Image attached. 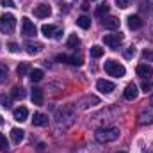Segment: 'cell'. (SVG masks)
<instances>
[{
	"instance_id": "6da1fadb",
	"label": "cell",
	"mask_w": 153,
	"mask_h": 153,
	"mask_svg": "<svg viewBox=\"0 0 153 153\" xmlns=\"http://www.w3.org/2000/svg\"><path fill=\"white\" fill-rule=\"evenodd\" d=\"M96 141L98 143H112L119 137V130L114 126H109V128H98L96 134H94Z\"/></svg>"
},
{
	"instance_id": "7a4b0ae2",
	"label": "cell",
	"mask_w": 153,
	"mask_h": 153,
	"mask_svg": "<svg viewBox=\"0 0 153 153\" xmlns=\"http://www.w3.org/2000/svg\"><path fill=\"white\" fill-rule=\"evenodd\" d=\"M14 27H16V18H14V14L5 13V14L0 16V32L11 34V32H14Z\"/></svg>"
},
{
	"instance_id": "3957f363",
	"label": "cell",
	"mask_w": 153,
	"mask_h": 153,
	"mask_svg": "<svg viewBox=\"0 0 153 153\" xmlns=\"http://www.w3.org/2000/svg\"><path fill=\"white\" fill-rule=\"evenodd\" d=\"M103 68H105V71H107L111 76H125V73H126L125 66H123V64H119L117 61H112V59L105 61Z\"/></svg>"
},
{
	"instance_id": "277c9868",
	"label": "cell",
	"mask_w": 153,
	"mask_h": 153,
	"mask_svg": "<svg viewBox=\"0 0 153 153\" xmlns=\"http://www.w3.org/2000/svg\"><path fill=\"white\" fill-rule=\"evenodd\" d=\"M22 34H23L25 38H32V36L38 34L36 25H34L29 18H22Z\"/></svg>"
},
{
	"instance_id": "5b68a950",
	"label": "cell",
	"mask_w": 153,
	"mask_h": 153,
	"mask_svg": "<svg viewBox=\"0 0 153 153\" xmlns=\"http://www.w3.org/2000/svg\"><path fill=\"white\" fill-rule=\"evenodd\" d=\"M41 32H43L45 38H48V39H59L61 34H62V30L59 27H55V25H43Z\"/></svg>"
},
{
	"instance_id": "8992f818",
	"label": "cell",
	"mask_w": 153,
	"mask_h": 153,
	"mask_svg": "<svg viewBox=\"0 0 153 153\" xmlns=\"http://www.w3.org/2000/svg\"><path fill=\"white\" fill-rule=\"evenodd\" d=\"M103 43L109 46V48H117L121 43H123V34L117 32V34H105L103 36Z\"/></svg>"
},
{
	"instance_id": "52a82bcc",
	"label": "cell",
	"mask_w": 153,
	"mask_h": 153,
	"mask_svg": "<svg viewBox=\"0 0 153 153\" xmlns=\"http://www.w3.org/2000/svg\"><path fill=\"white\" fill-rule=\"evenodd\" d=\"M96 87H98V91H100V93H103V94H109V93H112V91L116 89L114 82H111V80H105V78L98 80V82H96Z\"/></svg>"
},
{
	"instance_id": "ba28073f",
	"label": "cell",
	"mask_w": 153,
	"mask_h": 153,
	"mask_svg": "<svg viewBox=\"0 0 153 153\" xmlns=\"http://www.w3.org/2000/svg\"><path fill=\"white\" fill-rule=\"evenodd\" d=\"M59 62H66V64H73V66H80L82 64V59L76 57V55H64V53H59L55 57Z\"/></svg>"
},
{
	"instance_id": "9c48e42d",
	"label": "cell",
	"mask_w": 153,
	"mask_h": 153,
	"mask_svg": "<svg viewBox=\"0 0 153 153\" xmlns=\"http://www.w3.org/2000/svg\"><path fill=\"white\" fill-rule=\"evenodd\" d=\"M135 71H137V75L143 76V78H152V76H153V68L150 66V64H146V62L139 64Z\"/></svg>"
},
{
	"instance_id": "30bf717a",
	"label": "cell",
	"mask_w": 153,
	"mask_h": 153,
	"mask_svg": "<svg viewBox=\"0 0 153 153\" xmlns=\"http://www.w3.org/2000/svg\"><path fill=\"white\" fill-rule=\"evenodd\" d=\"M50 14H52V9L46 4H39V5H36V9H34V16H38V18H48Z\"/></svg>"
},
{
	"instance_id": "8fae6325",
	"label": "cell",
	"mask_w": 153,
	"mask_h": 153,
	"mask_svg": "<svg viewBox=\"0 0 153 153\" xmlns=\"http://www.w3.org/2000/svg\"><path fill=\"white\" fill-rule=\"evenodd\" d=\"M102 25H103L107 30H117V29H119V20H117L116 16H107V18H103Z\"/></svg>"
},
{
	"instance_id": "7c38bea8",
	"label": "cell",
	"mask_w": 153,
	"mask_h": 153,
	"mask_svg": "<svg viewBox=\"0 0 153 153\" xmlns=\"http://www.w3.org/2000/svg\"><path fill=\"white\" fill-rule=\"evenodd\" d=\"M126 23H128V29H132V30H137V29L143 27V20H141V16H137V14H130V16L126 18Z\"/></svg>"
},
{
	"instance_id": "4fadbf2b",
	"label": "cell",
	"mask_w": 153,
	"mask_h": 153,
	"mask_svg": "<svg viewBox=\"0 0 153 153\" xmlns=\"http://www.w3.org/2000/svg\"><path fill=\"white\" fill-rule=\"evenodd\" d=\"M137 94H139V91H137V85L135 84H128L126 87H125V91H123V96L126 98V100H135L137 98Z\"/></svg>"
},
{
	"instance_id": "5bb4252c",
	"label": "cell",
	"mask_w": 153,
	"mask_h": 153,
	"mask_svg": "<svg viewBox=\"0 0 153 153\" xmlns=\"http://www.w3.org/2000/svg\"><path fill=\"white\" fill-rule=\"evenodd\" d=\"M13 117H14L16 121H20V123L27 121V117H29V109H27V107H18V109H14V111H13Z\"/></svg>"
},
{
	"instance_id": "9a60e30c",
	"label": "cell",
	"mask_w": 153,
	"mask_h": 153,
	"mask_svg": "<svg viewBox=\"0 0 153 153\" xmlns=\"http://www.w3.org/2000/svg\"><path fill=\"white\" fill-rule=\"evenodd\" d=\"M25 50H27V53H30V55H36V53H39L41 50H43V45L41 43H32V41H27L25 43Z\"/></svg>"
},
{
	"instance_id": "2e32d148",
	"label": "cell",
	"mask_w": 153,
	"mask_h": 153,
	"mask_svg": "<svg viewBox=\"0 0 153 153\" xmlns=\"http://www.w3.org/2000/svg\"><path fill=\"white\" fill-rule=\"evenodd\" d=\"M30 100H32L34 105H43V89L34 87L32 93H30Z\"/></svg>"
},
{
	"instance_id": "e0dca14e",
	"label": "cell",
	"mask_w": 153,
	"mask_h": 153,
	"mask_svg": "<svg viewBox=\"0 0 153 153\" xmlns=\"http://www.w3.org/2000/svg\"><path fill=\"white\" fill-rule=\"evenodd\" d=\"M32 123H34L36 126H46V125H48V116H45L43 112H34Z\"/></svg>"
},
{
	"instance_id": "ac0fdd59",
	"label": "cell",
	"mask_w": 153,
	"mask_h": 153,
	"mask_svg": "<svg viewBox=\"0 0 153 153\" xmlns=\"http://www.w3.org/2000/svg\"><path fill=\"white\" fill-rule=\"evenodd\" d=\"M23 134H25V132H23L22 128H13V130H11V139H13V143H14V144H20L22 139H23Z\"/></svg>"
},
{
	"instance_id": "d6986e66",
	"label": "cell",
	"mask_w": 153,
	"mask_h": 153,
	"mask_svg": "<svg viewBox=\"0 0 153 153\" xmlns=\"http://www.w3.org/2000/svg\"><path fill=\"white\" fill-rule=\"evenodd\" d=\"M11 98L13 100H23L25 98V89L23 87H13V91H11Z\"/></svg>"
},
{
	"instance_id": "ffe728a7",
	"label": "cell",
	"mask_w": 153,
	"mask_h": 153,
	"mask_svg": "<svg viewBox=\"0 0 153 153\" xmlns=\"http://www.w3.org/2000/svg\"><path fill=\"white\" fill-rule=\"evenodd\" d=\"M43 76H45V73H43V70H30V73H29V78L32 80V82H39V80H43Z\"/></svg>"
},
{
	"instance_id": "44dd1931",
	"label": "cell",
	"mask_w": 153,
	"mask_h": 153,
	"mask_svg": "<svg viewBox=\"0 0 153 153\" xmlns=\"http://www.w3.org/2000/svg\"><path fill=\"white\" fill-rule=\"evenodd\" d=\"M16 73H18V76H25L27 73H30V66H29L27 62H22V64H18Z\"/></svg>"
},
{
	"instance_id": "7402d4cb",
	"label": "cell",
	"mask_w": 153,
	"mask_h": 153,
	"mask_svg": "<svg viewBox=\"0 0 153 153\" xmlns=\"http://www.w3.org/2000/svg\"><path fill=\"white\" fill-rule=\"evenodd\" d=\"M76 25H78L80 29H89V27H91V18L80 16V18H76Z\"/></svg>"
},
{
	"instance_id": "603a6c76",
	"label": "cell",
	"mask_w": 153,
	"mask_h": 153,
	"mask_svg": "<svg viewBox=\"0 0 153 153\" xmlns=\"http://www.w3.org/2000/svg\"><path fill=\"white\" fill-rule=\"evenodd\" d=\"M89 53H91V57H93V59H100V57L103 55V48H102V46H98V45H94V46H91Z\"/></svg>"
},
{
	"instance_id": "cb8c5ba5",
	"label": "cell",
	"mask_w": 153,
	"mask_h": 153,
	"mask_svg": "<svg viewBox=\"0 0 153 153\" xmlns=\"http://www.w3.org/2000/svg\"><path fill=\"white\" fill-rule=\"evenodd\" d=\"M109 5L107 4H100L98 7H96V16H100V18H103V16H107L109 14Z\"/></svg>"
},
{
	"instance_id": "d4e9b609",
	"label": "cell",
	"mask_w": 153,
	"mask_h": 153,
	"mask_svg": "<svg viewBox=\"0 0 153 153\" xmlns=\"http://www.w3.org/2000/svg\"><path fill=\"white\" fill-rule=\"evenodd\" d=\"M66 45H68V48H76V46L80 45V39H78L76 34H71V36L68 38V43H66Z\"/></svg>"
},
{
	"instance_id": "484cf974",
	"label": "cell",
	"mask_w": 153,
	"mask_h": 153,
	"mask_svg": "<svg viewBox=\"0 0 153 153\" xmlns=\"http://www.w3.org/2000/svg\"><path fill=\"white\" fill-rule=\"evenodd\" d=\"M7 75H9V70L5 64H0V84H4L7 80Z\"/></svg>"
},
{
	"instance_id": "4316f807",
	"label": "cell",
	"mask_w": 153,
	"mask_h": 153,
	"mask_svg": "<svg viewBox=\"0 0 153 153\" xmlns=\"http://www.w3.org/2000/svg\"><path fill=\"white\" fill-rule=\"evenodd\" d=\"M141 89H143L144 93H150V91L153 89L152 80H150V78H144V80H143V84H141Z\"/></svg>"
},
{
	"instance_id": "83f0119b",
	"label": "cell",
	"mask_w": 153,
	"mask_h": 153,
	"mask_svg": "<svg viewBox=\"0 0 153 153\" xmlns=\"http://www.w3.org/2000/svg\"><path fill=\"white\" fill-rule=\"evenodd\" d=\"M7 148H9V143H7L5 135L0 134V150H2V152H7Z\"/></svg>"
},
{
	"instance_id": "f1b7e54d",
	"label": "cell",
	"mask_w": 153,
	"mask_h": 153,
	"mask_svg": "<svg viewBox=\"0 0 153 153\" xmlns=\"http://www.w3.org/2000/svg\"><path fill=\"white\" fill-rule=\"evenodd\" d=\"M0 103H2V107L9 109V107H11V98H7V96H0Z\"/></svg>"
},
{
	"instance_id": "f546056e",
	"label": "cell",
	"mask_w": 153,
	"mask_h": 153,
	"mask_svg": "<svg viewBox=\"0 0 153 153\" xmlns=\"http://www.w3.org/2000/svg\"><path fill=\"white\" fill-rule=\"evenodd\" d=\"M143 59H144V61H148V62H153V52L144 50V52H143Z\"/></svg>"
},
{
	"instance_id": "4dcf8cb0",
	"label": "cell",
	"mask_w": 153,
	"mask_h": 153,
	"mask_svg": "<svg viewBox=\"0 0 153 153\" xmlns=\"http://www.w3.org/2000/svg\"><path fill=\"white\" fill-rule=\"evenodd\" d=\"M116 4H117V7H121V9H126V7L130 5V0H116Z\"/></svg>"
},
{
	"instance_id": "1f68e13d",
	"label": "cell",
	"mask_w": 153,
	"mask_h": 153,
	"mask_svg": "<svg viewBox=\"0 0 153 153\" xmlns=\"http://www.w3.org/2000/svg\"><path fill=\"white\" fill-rule=\"evenodd\" d=\"M7 48H9V52H13V53H16V52L20 50V46H18L16 43H9V45H7Z\"/></svg>"
},
{
	"instance_id": "d6a6232c",
	"label": "cell",
	"mask_w": 153,
	"mask_h": 153,
	"mask_svg": "<svg viewBox=\"0 0 153 153\" xmlns=\"http://www.w3.org/2000/svg\"><path fill=\"white\" fill-rule=\"evenodd\" d=\"M0 5H4V7H14V2L13 0H0Z\"/></svg>"
},
{
	"instance_id": "836d02e7",
	"label": "cell",
	"mask_w": 153,
	"mask_h": 153,
	"mask_svg": "<svg viewBox=\"0 0 153 153\" xmlns=\"http://www.w3.org/2000/svg\"><path fill=\"white\" fill-rule=\"evenodd\" d=\"M134 53H135V48H134V46H130V48H128V50L125 52V55H126V57H132Z\"/></svg>"
},
{
	"instance_id": "e575fe53",
	"label": "cell",
	"mask_w": 153,
	"mask_h": 153,
	"mask_svg": "<svg viewBox=\"0 0 153 153\" xmlns=\"http://www.w3.org/2000/svg\"><path fill=\"white\" fill-rule=\"evenodd\" d=\"M82 9L87 11V9H89V4H87V2H82Z\"/></svg>"
},
{
	"instance_id": "d590c367",
	"label": "cell",
	"mask_w": 153,
	"mask_h": 153,
	"mask_svg": "<svg viewBox=\"0 0 153 153\" xmlns=\"http://www.w3.org/2000/svg\"><path fill=\"white\" fill-rule=\"evenodd\" d=\"M150 103H152V105H153V94H152V98H150Z\"/></svg>"
},
{
	"instance_id": "8d00e7d4",
	"label": "cell",
	"mask_w": 153,
	"mask_h": 153,
	"mask_svg": "<svg viewBox=\"0 0 153 153\" xmlns=\"http://www.w3.org/2000/svg\"><path fill=\"white\" fill-rule=\"evenodd\" d=\"M2 123H4V119H2V116H0V125H2Z\"/></svg>"
},
{
	"instance_id": "74e56055",
	"label": "cell",
	"mask_w": 153,
	"mask_h": 153,
	"mask_svg": "<svg viewBox=\"0 0 153 153\" xmlns=\"http://www.w3.org/2000/svg\"><path fill=\"white\" fill-rule=\"evenodd\" d=\"M116 153H126V152H116Z\"/></svg>"
}]
</instances>
